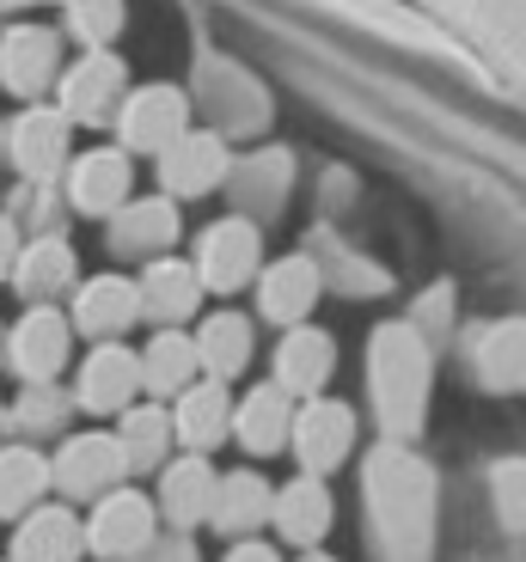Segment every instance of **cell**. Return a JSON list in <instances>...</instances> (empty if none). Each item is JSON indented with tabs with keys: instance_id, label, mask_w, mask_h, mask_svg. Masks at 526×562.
Masks as SVG:
<instances>
[{
	"instance_id": "cell-1",
	"label": "cell",
	"mask_w": 526,
	"mask_h": 562,
	"mask_svg": "<svg viewBox=\"0 0 526 562\" xmlns=\"http://www.w3.org/2000/svg\"><path fill=\"white\" fill-rule=\"evenodd\" d=\"M368 502L385 544L399 557H423L428 538H435V477H428V464L411 459L404 447H380L368 464Z\"/></svg>"
},
{
	"instance_id": "cell-2",
	"label": "cell",
	"mask_w": 526,
	"mask_h": 562,
	"mask_svg": "<svg viewBox=\"0 0 526 562\" xmlns=\"http://www.w3.org/2000/svg\"><path fill=\"white\" fill-rule=\"evenodd\" d=\"M368 385L373 404H380V422L392 435H416L423 428V397H428V342L416 337L411 324H380L368 342Z\"/></svg>"
},
{
	"instance_id": "cell-3",
	"label": "cell",
	"mask_w": 526,
	"mask_h": 562,
	"mask_svg": "<svg viewBox=\"0 0 526 562\" xmlns=\"http://www.w3.org/2000/svg\"><path fill=\"white\" fill-rule=\"evenodd\" d=\"M257 257H264L257 226L233 214V221H214L209 233H202V245H197V276H202V288H214V294H233L239 281L257 276Z\"/></svg>"
},
{
	"instance_id": "cell-4",
	"label": "cell",
	"mask_w": 526,
	"mask_h": 562,
	"mask_svg": "<svg viewBox=\"0 0 526 562\" xmlns=\"http://www.w3.org/2000/svg\"><path fill=\"white\" fill-rule=\"evenodd\" d=\"M288 440H294V459L306 464L313 477H325V471H337V464L349 459V447H356V416L343 404H331V397H313L306 409H294Z\"/></svg>"
},
{
	"instance_id": "cell-5",
	"label": "cell",
	"mask_w": 526,
	"mask_h": 562,
	"mask_svg": "<svg viewBox=\"0 0 526 562\" xmlns=\"http://www.w3.org/2000/svg\"><path fill=\"white\" fill-rule=\"evenodd\" d=\"M123 140L135 147V154H159V147H171V140L190 128V104L178 86H142V92H128L123 99Z\"/></svg>"
},
{
	"instance_id": "cell-6",
	"label": "cell",
	"mask_w": 526,
	"mask_h": 562,
	"mask_svg": "<svg viewBox=\"0 0 526 562\" xmlns=\"http://www.w3.org/2000/svg\"><path fill=\"white\" fill-rule=\"evenodd\" d=\"M159 178H166L171 196H202L227 178V147L202 128H184L171 147H159Z\"/></svg>"
},
{
	"instance_id": "cell-7",
	"label": "cell",
	"mask_w": 526,
	"mask_h": 562,
	"mask_svg": "<svg viewBox=\"0 0 526 562\" xmlns=\"http://www.w3.org/2000/svg\"><path fill=\"white\" fill-rule=\"evenodd\" d=\"M337 373V342L325 337V330H306V324H294L282 337V349H276V385H282L288 397L294 392H325V380Z\"/></svg>"
},
{
	"instance_id": "cell-8",
	"label": "cell",
	"mask_w": 526,
	"mask_h": 562,
	"mask_svg": "<svg viewBox=\"0 0 526 562\" xmlns=\"http://www.w3.org/2000/svg\"><path fill=\"white\" fill-rule=\"evenodd\" d=\"M471 361L490 392H521L526 385V318H496L471 337Z\"/></svg>"
},
{
	"instance_id": "cell-9",
	"label": "cell",
	"mask_w": 526,
	"mask_h": 562,
	"mask_svg": "<svg viewBox=\"0 0 526 562\" xmlns=\"http://www.w3.org/2000/svg\"><path fill=\"white\" fill-rule=\"evenodd\" d=\"M116 99H123V61L104 56V49H92V56H86L80 68H68V80H61V104H68V116H80V123H104V116L116 111Z\"/></svg>"
},
{
	"instance_id": "cell-10",
	"label": "cell",
	"mask_w": 526,
	"mask_h": 562,
	"mask_svg": "<svg viewBox=\"0 0 526 562\" xmlns=\"http://www.w3.org/2000/svg\"><path fill=\"white\" fill-rule=\"evenodd\" d=\"M270 520L282 526L288 544H318V538L331 532V520H337V507H331V490L306 471V477H294L282 495H276Z\"/></svg>"
},
{
	"instance_id": "cell-11",
	"label": "cell",
	"mask_w": 526,
	"mask_h": 562,
	"mask_svg": "<svg viewBox=\"0 0 526 562\" xmlns=\"http://www.w3.org/2000/svg\"><path fill=\"white\" fill-rule=\"evenodd\" d=\"M86 538H92L99 557H135V550H147V538H154V507H147L142 495H111V502L92 514Z\"/></svg>"
},
{
	"instance_id": "cell-12",
	"label": "cell",
	"mask_w": 526,
	"mask_h": 562,
	"mask_svg": "<svg viewBox=\"0 0 526 562\" xmlns=\"http://www.w3.org/2000/svg\"><path fill=\"white\" fill-rule=\"evenodd\" d=\"M171 435L184 440L190 452H209L221 435H233L227 385H221V380H209V385H184V397H178V416H171Z\"/></svg>"
},
{
	"instance_id": "cell-13",
	"label": "cell",
	"mask_w": 526,
	"mask_h": 562,
	"mask_svg": "<svg viewBox=\"0 0 526 562\" xmlns=\"http://www.w3.org/2000/svg\"><path fill=\"white\" fill-rule=\"evenodd\" d=\"M0 80L13 86V92H43V86L56 80V31H43V25L7 31V43H0Z\"/></svg>"
},
{
	"instance_id": "cell-14",
	"label": "cell",
	"mask_w": 526,
	"mask_h": 562,
	"mask_svg": "<svg viewBox=\"0 0 526 562\" xmlns=\"http://www.w3.org/2000/svg\"><path fill=\"white\" fill-rule=\"evenodd\" d=\"M257 300H264V318L276 324H300L318 300V269L306 257H288V263H270L264 281H257Z\"/></svg>"
},
{
	"instance_id": "cell-15",
	"label": "cell",
	"mask_w": 526,
	"mask_h": 562,
	"mask_svg": "<svg viewBox=\"0 0 526 562\" xmlns=\"http://www.w3.org/2000/svg\"><path fill=\"white\" fill-rule=\"evenodd\" d=\"M123 440H104V435H80V440H68V452H61V464H56V477H61V490H74V495H99V490H111L116 483V471H123Z\"/></svg>"
},
{
	"instance_id": "cell-16",
	"label": "cell",
	"mask_w": 526,
	"mask_h": 562,
	"mask_svg": "<svg viewBox=\"0 0 526 562\" xmlns=\"http://www.w3.org/2000/svg\"><path fill=\"white\" fill-rule=\"evenodd\" d=\"M270 483L257 477V471H233V477H214V507L209 520L221 526V532H251L257 520H270Z\"/></svg>"
},
{
	"instance_id": "cell-17",
	"label": "cell",
	"mask_w": 526,
	"mask_h": 562,
	"mask_svg": "<svg viewBox=\"0 0 526 562\" xmlns=\"http://www.w3.org/2000/svg\"><path fill=\"white\" fill-rule=\"evenodd\" d=\"M233 428H239V440L251 452H282L288 428H294V416H288V392L282 385H257V392L233 409Z\"/></svg>"
},
{
	"instance_id": "cell-18",
	"label": "cell",
	"mask_w": 526,
	"mask_h": 562,
	"mask_svg": "<svg viewBox=\"0 0 526 562\" xmlns=\"http://www.w3.org/2000/svg\"><path fill=\"white\" fill-rule=\"evenodd\" d=\"M135 385H142V361L128 349H99L80 373V404L86 409H123Z\"/></svg>"
},
{
	"instance_id": "cell-19",
	"label": "cell",
	"mask_w": 526,
	"mask_h": 562,
	"mask_svg": "<svg viewBox=\"0 0 526 562\" xmlns=\"http://www.w3.org/2000/svg\"><path fill=\"white\" fill-rule=\"evenodd\" d=\"M197 300H202V276H197V263H154L142 276V306L154 312V318H190L197 312Z\"/></svg>"
},
{
	"instance_id": "cell-20",
	"label": "cell",
	"mask_w": 526,
	"mask_h": 562,
	"mask_svg": "<svg viewBox=\"0 0 526 562\" xmlns=\"http://www.w3.org/2000/svg\"><path fill=\"white\" fill-rule=\"evenodd\" d=\"M245 355H251V330H245L239 312H214V318L197 330V367H209L214 380L245 373Z\"/></svg>"
},
{
	"instance_id": "cell-21",
	"label": "cell",
	"mask_w": 526,
	"mask_h": 562,
	"mask_svg": "<svg viewBox=\"0 0 526 562\" xmlns=\"http://www.w3.org/2000/svg\"><path fill=\"white\" fill-rule=\"evenodd\" d=\"M13 361L25 367L31 380H49V373L68 361V324H61L56 312H31L13 337Z\"/></svg>"
},
{
	"instance_id": "cell-22",
	"label": "cell",
	"mask_w": 526,
	"mask_h": 562,
	"mask_svg": "<svg viewBox=\"0 0 526 562\" xmlns=\"http://www.w3.org/2000/svg\"><path fill=\"white\" fill-rule=\"evenodd\" d=\"M166 520L171 526H197L209 520V507H214V471L209 459H184V464H171L166 471Z\"/></svg>"
},
{
	"instance_id": "cell-23",
	"label": "cell",
	"mask_w": 526,
	"mask_h": 562,
	"mask_svg": "<svg viewBox=\"0 0 526 562\" xmlns=\"http://www.w3.org/2000/svg\"><path fill=\"white\" fill-rule=\"evenodd\" d=\"M13 154H19V166H25V171H56L61 154H68V116H61V111H31V116H19Z\"/></svg>"
},
{
	"instance_id": "cell-24",
	"label": "cell",
	"mask_w": 526,
	"mask_h": 562,
	"mask_svg": "<svg viewBox=\"0 0 526 562\" xmlns=\"http://www.w3.org/2000/svg\"><path fill=\"white\" fill-rule=\"evenodd\" d=\"M128 196V159L123 154H86L74 166V202L92 214H111Z\"/></svg>"
},
{
	"instance_id": "cell-25",
	"label": "cell",
	"mask_w": 526,
	"mask_h": 562,
	"mask_svg": "<svg viewBox=\"0 0 526 562\" xmlns=\"http://www.w3.org/2000/svg\"><path fill=\"white\" fill-rule=\"evenodd\" d=\"M135 312H142V288H128V281H116V276H99L92 288H80V324L99 330V337L123 330Z\"/></svg>"
},
{
	"instance_id": "cell-26",
	"label": "cell",
	"mask_w": 526,
	"mask_h": 562,
	"mask_svg": "<svg viewBox=\"0 0 526 562\" xmlns=\"http://www.w3.org/2000/svg\"><path fill=\"white\" fill-rule=\"evenodd\" d=\"M74 550H80V526L68 514H37L19 532V562H74Z\"/></svg>"
},
{
	"instance_id": "cell-27",
	"label": "cell",
	"mask_w": 526,
	"mask_h": 562,
	"mask_svg": "<svg viewBox=\"0 0 526 562\" xmlns=\"http://www.w3.org/2000/svg\"><path fill=\"white\" fill-rule=\"evenodd\" d=\"M171 233H178L171 202H135V209H123V221H116V245H123V251H159V245H171Z\"/></svg>"
},
{
	"instance_id": "cell-28",
	"label": "cell",
	"mask_w": 526,
	"mask_h": 562,
	"mask_svg": "<svg viewBox=\"0 0 526 562\" xmlns=\"http://www.w3.org/2000/svg\"><path fill=\"white\" fill-rule=\"evenodd\" d=\"M190 373H197V342L190 337H159L142 361V385H154V392H184Z\"/></svg>"
},
{
	"instance_id": "cell-29",
	"label": "cell",
	"mask_w": 526,
	"mask_h": 562,
	"mask_svg": "<svg viewBox=\"0 0 526 562\" xmlns=\"http://www.w3.org/2000/svg\"><path fill=\"white\" fill-rule=\"evenodd\" d=\"M166 440H171L166 409H128V422H123V459L128 464H154L166 452Z\"/></svg>"
},
{
	"instance_id": "cell-30",
	"label": "cell",
	"mask_w": 526,
	"mask_h": 562,
	"mask_svg": "<svg viewBox=\"0 0 526 562\" xmlns=\"http://www.w3.org/2000/svg\"><path fill=\"white\" fill-rule=\"evenodd\" d=\"M490 495L502 507V526L508 532H526V459H502L490 471Z\"/></svg>"
},
{
	"instance_id": "cell-31",
	"label": "cell",
	"mask_w": 526,
	"mask_h": 562,
	"mask_svg": "<svg viewBox=\"0 0 526 562\" xmlns=\"http://www.w3.org/2000/svg\"><path fill=\"white\" fill-rule=\"evenodd\" d=\"M37 490H43V459L37 452H7V459H0V507L13 514V507H25Z\"/></svg>"
},
{
	"instance_id": "cell-32",
	"label": "cell",
	"mask_w": 526,
	"mask_h": 562,
	"mask_svg": "<svg viewBox=\"0 0 526 562\" xmlns=\"http://www.w3.org/2000/svg\"><path fill=\"white\" fill-rule=\"evenodd\" d=\"M68 19H74V31L99 49V43H111L116 25H123V0H68Z\"/></svg>"
},
{
	"instance_id": "cell-33",
	"label": "cell",
	"mask_w": 526,
	"mask_h": 562,
	"mask_svg": "<svg viewBox=\"0 0 526 562\" xmlns=\"http://www.w3.org/2000/svg\"><path fill=\"white\" fill-rule=\"evenodd\" d=\"M68 276H74V257L61 251V245H37V251L25 257V269H19L25 294H49V288H61Z\"/></svg>"
},
{
	"instance_id": "cell-34",
	"label": "cell",
	"mask_w": 526,
	"mask_h": 562,
	"mask_svg": "<svg viewBox=\"0 0 526 562\" xmlns=\"http://www.w3.org/2000/svg\"><path fill=\"white\" fill-rule=\"evenodd\" d=\"M227 562H282V557H276L270 544H233V557H227Z\"/></svg>"
},
{
	"instance_id": "cell-35",
	"label": "cell",
	"mask_w": 526,
	"mask_h": 562,
	"mask_svg": "<svg viewBox=\"0 0 526 562\" xmlns=\"http://www.w3.org/2000/svg\"><path fill=\"white\" fill-rule=\"evenodd\" d=\"M13 263V233H7V226H0V269Z\"/></svg>"
},
{
	"instance_id": "cell-36",
	"label": "cell",
	"mask_w": 526,
	"mask_h": 562,
	"mask_svg": "<svg viewBox=\"0 0 526 562\" xmlns=\"http://www.w3.org/2000/svg\"><path fill=\"white\" fill-rule=\"evenodd\" d=\"M300 562H337V557H318V550H313V557H300Z\"/></svg>"
}]
</instances>
